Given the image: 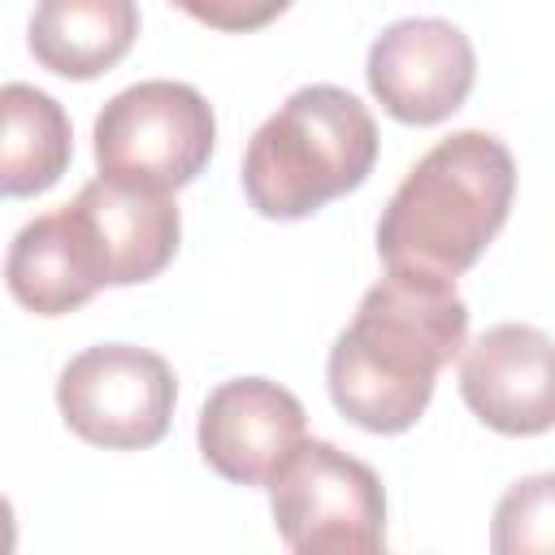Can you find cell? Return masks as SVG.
Wrapping results in <instances>:
<instances>
[{"instance_id": "6da1fadb", "label": "cell", "mask_w": 555, "mask_h": 555, "mask_svg": "<svg viewBox=\"0 0 555 555\" xmlns=\"http://www.w3.org/2000/svg\"><path fill=\"white\" fill-rule=\"evenodd\" d=\"M464 343L468 308L451 282L386 273L330 347V399L369 434H403L421 421L438 373Z\"/></svg>"}, {"instance_id": "7a4b0ae2", "label": "cell", "mask_w": 555, "mask_h": 555, "mask_svg": "<svg viewBox=\"0 0 555 555\" xmlns=\"http://www.w3.org/2000/svg\"><path fill=\"white\" fill-rule=\"evenodd\" d=\"M516 160L486 130H455L434 143L377 221V256L386 273L451 282L468 273L512 212Z\"/></svg>"}, {"instance_id": "2e32d148", "label": "cell", "mask_w": 555, "mask_h": 555, "mask_svg": "<svg viewBox=\"0 0 555 555\" xmlns=\"http://www.w3.org/2000/svg\"><path fill=\"white\" fill-rule=\"evenodd\" d=\"M17 546V520H13V507L9 499L0 494V555H9Z\"/></svg>"}, {"instance_id": "8992f818", "label": "cell", "mask_w": 555, "mask_h": 555, "mask_svg": "<svg viewBox=\"0 0 555 555\" xmlns=\"http://www.w3.org/2000/svg\"><path fill=\"white\" fill-rule=\"evenodd\" d=\"M178 403L173 369L130 343H100L74 356L56 382L65 425L104 451H143L169 434Z\"/></svg>"}, {"instance_id": "30bf717a", "label": "cell", "mask_w": 555, "mask_h": 555, "mask_svg": "<svg viewBox=\"0 0 555 555\" xmlns=\"http://www.w3.org/2000/svg\"><path fill=\"white\" fill-rule=\"evenodd\" d=\"M460 395L473 416L507 438L546 434L551 403V338L538 325H490L460 347Z\"/></svg>"}, {"instance_id": "5b68a950", "label": "cell", "mask_w": 555, "mask_h": 555, "mask_svg": "<svg viewBox=\"0 0 555 555\" xmlns=\"http://www.w3.org/2000/svg\"><path fill=\"white\" fill-rule=\"evenodd\" d=\"M264 486L278 538L299 555L377 551L386 542V490L377 473L334 442L304 434Z\"/></svg>"}, {"instance_id": "5bb4252c", "label": "cell", "mask_w": 555, "mask_h": 555, "mask_svg": "<svg viewBox=\"0 0 555 555\" xmlns=\"http://www.w3.org/2000/svg\"><path fill=\"white\" fill-rule=\"evenodd\" d=\"M551 477L516 481L494 512V551H546L551 546Z\"/></svg>"}, {"instance_id": "277c9868", "label": "cell", "mask_w": 555, "mask_h": 555, "mask_svg": "<svg viewBox=\"0 0 555 555\" xmlns=\"http://www.w3.org/2000/svg\"><path fill=\"white\" fill-rule=\"evenodd\" d=\"M212 104L173 78H147L117 91L95 117L100 178L173 195L195 182L212 156Z\"/></svg>"}, {"instance_id": "9a60e30c", "label": "cell", "mask_w": 555, "mask_h": 555, "mask_svg": "<svg viewBox=\"0 0 555 555\" xmlns=\"http://www.w3.org/2000/svg\"><path fill=\"white\" fill-rule=\"evenodd\" d=\"M169 4L182 9L186 17H195L199 26L225 30V35L260 30L291 9V0H169Z\"/></svg>"}, {"instance_id": "8fae6325", "label": "cell", "mask_w": 555, "mask_h": 555, "mask_svg": "<svg viewBox=\"0 0 555 555\" xmlns=\"http://www.w3.org/2000/svg\"><path fill=\"white\" fill-rule=\"evenodd\" d=\"M30 56L61 78L108 74L139 39L134 0H39L30 13Z\"/></svg>"}, {"instance_id": "9c48e42d", "label": "cell", "mask_w": 555, "mask_h": 555, "mask_svg": "<svg viewBox=\"0 0 555 555\" xmlns=\"http://www.w3.org/2000/svg\"><path fill=\"white\" fill-rule=\"evenodd\" d=\"M308 429L304 403L269 377L221 382L199 408V455L234 486H264Z\"/></svg>"}, {"instance_id": "4fadbf2b", "label": "cell", "mask_w": 555, "mask_h": 555, "mask_svg": "<svg viewBox=\"0 0 555 555\" xmlns=\"http://www.w3.org/2000/svg\"><path fill=\"white\" fill-rule=\"evenodd\" d=\"M4 282H9V295L35 317L74 312L100 291V282L65 221V208L43 212L17 230V238L9 243V256H4Z\"/></svg>"}, {"instance_id": "7c38bea8", "label": "cell", "mask_w": 555, "mask_h": 555, "mask_svg": "<svg viewBox=\"0 0 555 555\" xmlns=\"http://www.w3.org/2000/svg\"><path fill=\"white\" fill-rule=\"evenodd\" d=\"M74 156L69 113L30 82L0 87V195L30 199L61 182Z\"/></svg>"}, {"instance_id": "52a82bcc", "label": "cell", "mask_w": 555, "mask_h": 555, "mask_svg": "<svg viewBox=\"0 0 555 555\" xmlns=\"http://www.w3.org/2000/svg\"><path fill=\"white\" fill-rule=\"evenodd\" d=\"M364 74L395 121L438 126L468 100L477 56L460 26L442 17H403L373 39Z\"/></svg>"}, {"instance_id": "3957f363", "label": "cell", "mask_w": 555, "mask_h": 555, "mask_svg": "<svg viewBox=\"0 0 555 555\" xmlns=\"http://www.w3.org/2000/svg\"><path fill=\"white\" fill-rule=\"evenodd\" d=\"M377 165V121L343 87H299L247 143L243 195L260 217L299 221L356 191Z\"/></svg>"}, {"instance_id": "ba28073f", "label": "cell", "mask_w": 555, "mask_h": 555, "mask_svg": "<svg viewBox=\"0 0 555 555\" xmlns=\"http://www.w3.org/2000/svg\"><path fill=\"white\" fill-rule=\"evenodd\" d=\"M65 221L100 282L104 286H134L156 278L182 238L178 204L165 191L95 178L78 191L74 204H65Z\"/></svg>"}]
</instances>
